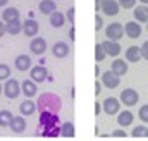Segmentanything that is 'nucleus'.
I'll list each match as a JSON object with an SVG mask.
<instances>
[{
    "label": "nucleus",
    "instance_id": "nucleus-34",
    "mask_svg": "<svg viewBox=\"0 0 148 141\" xmlns=\"http://www.w3.org/2000/svg\"><path fill=\"white\" fill-rule=\"evenodd\" d=\"M103 28V19H102V16H98V12H97V16H95V31H100Z\"/></svg>",
    "mask_w": 148,
    "mask_h": 141
},
{
    "label": "nucleus",
    "instance_id": "nucleus-8",
    "mask_svg": "<svg viewBox=\"0 0 148 141\" xmlns=\"http://www.w3.org/2000/svg\"><path fill=\"white\" fill-rule=\"evenodd\" d=\"M10 131L16 133V134H23L28 127V122L24 120V115H17V117H12L10 119V124H9Z\"/></svg>",
    "mask_w": 148,
    "mask_h": 141
},
{
    "label": "nucleus",
    "instance_id": "nucleus-37",
    "mask_svg": "<svg viewBox=\"0 0 148 141\" xmlns=\"http://www.w3.org/2000/svg\"><path fill=\"white\" fill-rule=\"evenodd\" d=\"M74 10H76V9H74V7H71V9L67 10V14H66V17L71 21V24H74Z\"/></svg>",
    "mask_w": 148,
    "mask_h": 141
},
{
    "label": "nucleus",
    "instance_id": "nucleus-27",
    "mask_svg": "<svg viewBox=\"0 0 148 141\" xmlns=\"http://www.w3.org/2000/svg\"><path fill=\"white\" fill-rule=\"evenodd\" d=\"M16 17H19V10H17L16 7H9V9H5L3 14H2V21H3V23L12 21V19H16Z\"/></svg>",
    "mask_w": 148,
    "mask_h": 141
},
{
    "label": "nucleus",
    "instance_id": "nucleus-42",
    "mask_svg": "<svg viewBox=\"0 0 148 141\" xmlns=\"http://www.w3.org/2000/svg\"><path fill=\"white\" fill-rule=\"evenodd\" d=\"M98 74H100V69H98V66L95 67V76H97V79H98Z\"/></svg>",
    "mask_w": 148,
    "mask_h": 141
},
{
    "label": "nucleus",
    "instance_id": "nucleus-29",
    "mask_svg": "<svg viewBox=\"0 0 148 141\" xmlns=\"http://www.w3.org/2000/svg\"><path fill=\"white\" fill-rule=\"evenodd\" d=\"M105 57H107V53H105L103 47H102L100 43H97V45H95V60H97V62H102Z\"/></svg>",
    "mask_w": 148,
    "mask_h": 141
},
{
    "label": "nucleus",
    "instance_id": "nucleus-26",
    "mask_svg": "<svg viewBox=\"0 0 148 141\" xmlns=\"http://www.w3.org/2000/svg\"><path fill=\"white\" fill-rule=\"evenodd\" d=\"M141 59V52H140V47H129L126 50V60L127 62H140Z\"/></svg>",
    "mask_w": 148,
    "mask_h": 141
},
{
    "label": "nucleus",
    "instance_id": "nucleus-24",
    "mask_svg": "<svg viewBox=\"0 0 148 141\" xmlns=\"http://www.w3.org/2000/svg\"><path fill=\"white\" fill-rule=\"evenodd\" d=\"M59 134L62 136V138H66V140H71L76 136V129H74V124L71 122H64L60 127H59Z\"/></svg>",
    "mask_w": 148,
    "mask_h": 141
},
{
    "label": "nucleus",
    "instance_id": "nucleus-11",
    "mask_svg": "<svg viewBox=\"0 0 148 141\" xmlns=\"http://www.w3.org/2000/svg\"><path fill=\"white\" fill-rule=\"evenodd\" d=\"M119 9H121V5L117 3V0H102V7H100V10L105 14V16H117L119 14Z\"/></svg>",
    "mask_w": 148,
    "mask_h": 141
},
{
    "label": "nucleus",
    "instance_id": "nucleus-45",
    "mask_svg": "<svg viewBox=\"0 0 148 141\" xmlns=\"http://www.w3.org/2000/svg\"><path fill=\"white\" fill-rule=\"evenodd\" d=\"M141 3H145V5H148V0H140Z\"/></svg>",
    "mask_w": 148,
    "mask_h": 141
},
{
    "label": "nucleus",
    "instance_id": "nucleus-31",
    "mask_svg": "<svg viewBox=\"0 0 148 141\" xmlns=\"http://www.w3.org/2000/svg\"><path fill=\"white\" fill-rule=\"evenodd\" d=\"M7 77H10V67L7 64H0V79L5 81Z\"/></svg>",
    "mask_w": 148,
    "mask_h": 141
},
{
    "label": "nucleus",
    "instance_id": "nucleus-13",
    "mask_svg": "<svg viewBox=\"0 0 148 141\" xmlns=\"http://www.w3.org/2000/svg\"><path fill=\"white\" fill-rule=\"evenodd\" d=\"M31 79L35 81V83H43V81H47L48 79V70L45 66H35V67H31Z\"/></svg>",
    "mask_w": 148,
    "mask_h": 141
},
{
    "label": "nucleus",
    "instance_id": "nucleus-3",
    "mask_svg": "<svg viewBox=\"0 0 148 141\" xmlns=\"http://www.w3.org/2000/svg\"><path fill=\"white\" fill-rule=\"evenodd\" d=\"M3 95L9 98V100H16L19 95H21V84L17 83V79H5V84H3Z\"/></svg>",
    "mask_w": 148,
    "mask_h": 141
},
{
    "label": "nucleus",
    "instance_id": "nucleus-22",
    "mask_svg": "<svg viewBox=\"0 0 148 141\" xmlns=\"http://www.w3.org/2000/svg\"><path fill=\"white\" fill-rule=\"evenodd\" d=\"M133 119H134V115H133L131 110H124V112H121V114L117 115V122H119L121 127L131 126V124H133Z\"/></svg>",
    "mask_w": 148,
    "mask_h": 141
},
{
    "label": "nucleus",
    "instance_id": "nucleus-18",
    "mask_svg": "<svg viewBox=\"0 0 148 141\" xmlns=\"http://www.w3.org/2000/svg\"><path fill=\"white\" fill-rule=\"evenodd\" d=\"M14 66H16V69L21 70V72H24V70H29L31 67V59H29V55H17L16 57V60H14Z\"/></svg>",
    "mask_w": 148,
    "mask_h": 141
},
{
    "label": "nucleus",
    "instance_id": "nucleus-23",
    "mask_svg": "<svg viewBox=\"0 0 148 141\" xmlns=\"http://www.w3.org/2000/svg\"><path fill=\"white\" fill-rule=\"evenodd\" d=\"M38 10H40L41 14H47V16H50L53 10H57L55 0H41V2L38 3Z\"/></svg>",
    "mask_w": 148,
    "mask_h": 141
},
{
    "label": "nucleus",
    "instance_id": "nucleus-46",
    "mask_svg": "<svg viewBox=\"0 0 148 141\" xmlns=\"http://www.w3.org/2000/svg\"><path fill=\"white\" fill-rule=\"evenodd\" d=\"M145 138H148V127L145 129Z\"/></svg>",
    "mask_w": 148,
    "mask_h": 141
},
{
    "label": "nucleus",
    "instance_id": "nucleus-1",
    "mask_svg": "<svg viewBox=\"0 0 148 141\" xmlns=\"http://www.w3.org/2000/svg\"><path fill=\"white\" fill-rule=\"evenodd\" d=\"M40 134L57 136L59 134V115L53 112H41L40 115Z\"/></svg>",
    "mask_w": 148,
    "mask_h": 141
},
{
    "label": "nucleus",
    "instance_id": "nucleus-5",
    "mask_svg": "<svg viewBox=\"0 0 148 141\" xmlns=\"http://www.w3.org/2000/svg\"><path fill=\"white\" fill-rule=\"evenodd\" d=\"M105 36L109 40H114V41H119L122 36H124V26L121 23H112L105 28Z\"/></svg>",
    "mask_w": 148,
    "mask_h": 141
},
{
    "label": "nucleus",
    "instance_id": "nucleus-17",
    "mask_svg": "<svg viewBox=\"0 0 148 141\" xmlns=\"http://www.w3.org/2000/svg\"><path fill=\"white\" fill-rule=\"evenodd\" d=\"M52 53H53V57H57V59H66V57L69 55V45H67L66 41H57V43L52 47Z\"/></svg>",
    "mask_w": 148,
    "mask_h": 141
},
{
    "label": "nucleus",
    "instance_id": "nucleus-47",
    "mask_svg": "<svg viewBox=\"0 0 148 141\" xmlns=\"http://www.w3.org/2000/svg\"><path fill=\"white\" fill-rule=\"evenodd\" d=\"M0 95H2V84H0Z\"/></svg>",
    "mask_w": 148,
    "mask_h": 141
},
{
    "label": "nucleus",
    "instance_id": "nucleus-28",
    "mask_svg": "<svg viewBox=\"0 0 148 141\" xmlns=\"http://www.w3.org/2000/svg\"><path fill=\"white\" fill-rule=\"evenodd\" d=\"M12 117H14V115H12L9 110H2V112H0V127H9Z\"/></svg>",
    "mask_w": 148,
    "mask_h": 141
},
{
    "label": "nucleus",
    "instance_id": "nucleus-14",
    "mask_svg": "<svg viewBox=\"0 0 148 141\" xmlns=\"http://www.w3.org/2000/svg\"><path fill=\"white\" fill-rule=\"evenodd\" d=\"M124 33H126L127 38H131V40L140 38V36H141V26L138 24V21H129V23H126Z\"/></svg>",
    "mask_w": 148,
    "mask_h": 141
},
{
    "label": "nucleus",
    "instance_id": "nucleus-40",
    "mask_svg": "<svg viewBox=\"0 0 148 141\" xmlns=\"http://www.w3.org/2000/svg\"><path fill=\"white\" fill-rule=\"evenodd\" d=\"M3 35H5V24H3L2 19H0V38H2Z\"/></svg>",
    "mask_w": 148,
    "mask_h": 141
},
{
    "label": "nucleus",
    "instance_id": "nucleus-10",
    "mask_svg": "<svg viewBox=\"0 0 148 141\" xmlns=\"http://www.w3.org/2000/svg\"><path fill=\"white\" fill-rule=\"evenodd\" d=\"M29 50L35 53V55H43L45 52H47V41H45V38H40V36H33V40H31V43H29Z\"/></svg>",
    "mask_w": 148,
    "mask_h": 141
},
{
    "label": "nucleus",
    "instance_id": "nucleus-32",
    "mask_svg": "<svg viewBox=\"0 0 148 141\" xmlns=\"http://www.w3.org/2000/svg\"><path fill=\"white\" fill-rule=\"evenodd\" d=\"M117 3L122 7V9H133L136 5V0H117Z\"/></svg>",
    "mask_w": 148,
    "mask_h": 141
},
{
    "label": "nucleus",
    "instance_id": "nucleus-6",
    "mask_svg": "<svg viewBox=\"0 0 148 141\" xmlns=\"http://www.w3.org/2000/svg\"><path fill=\"white\" fill-rule=\"evenodd\" d=\"M102 84L105 88H109V90H114V88H117L121 84V76H117L112 70H105L102 74Z\"/></svg>",
    "mask_w": 148,
    "mask_h": 141
},
{
    "label": "nucleus",
    "instance_id": "nucleus-7",
    "mask_svg": "<svg viewBox=\"0 0 148 141\" xmlns=\"http://www.w3.org/2000/svg\"><path fill=\"white\" fill-rule=\"evenodd\" d=\"M38 29H40V24L36 23V19L28 16V19L23 23V33L28 38H33V36L38 35Z\"/></svg>",
    "mask_w": 148,
    "mask_h": 141
},
{
    "label": "nucleus",
    "instance_id": "nucleus-20",
    "mask_svg": "<svg viewBox=\"0 0 148 141\" xmlns=\"http://www.w3.org/2000/svg\"><path fill=\"white\" fill-rule=\"evenodd\" d=\"M19 112H21V115H24V117L33 115V114L36 112V103H35V102H31V100L28 98V100H24V102L19 105Z\"/></svg>",
    "mask_w": 148,
    "mask_h": 141
},
{
    "label": "nucleus",
    "instance_id": "nucleus-16",
    "mask_svg": "<svg viewBox=\"0 0 148 141\" xmlns=\"http://www.w3.org/2000/svg\"><path fill=\"white\" fill-rule=\"evenodd\" d=\"M21 31H23V23H21L19 17L5 23V33H9L10 36H17Z\"/></svg>",
    "mask_w": 148,
    "mask_h": 141
},
{
    "label": "nucleus",
    "instance_id": "nucleus-15",
    "mask_svg": "<svg viewBox=\"0 0 148 141\" xmlns=\"http://www.w3.org/2000/svg\"><path fill=\"white\" fill-rule=\"evenodd\" d=\"M21 93H23L24 97H28V98H33V97L38 93L36 83H35L33 79H26V81H23V84H21Z\"/></svg>",
    "mask_w": 148,
    "mask_h": 141
},
{
    "label": "nucleus",
    "instance_id": "nucleus-36",
    "mask_svg": "<svg viewBox=\"0 0 148 141\" xmlns=\"http://www.w3.org/2000/svg\"><path fill=\"white\" fill-rule=\"evenodd\" d=\"M140 52H141V59H145V60H148V41H145V43L141 45Z\"/></svg>",
    "mask_w": 148,
    "mask_h": 141
},
{
    "label": "nucleus",
    "instance_id": "nucleus-19",
    "mask_svg": "<svg viewBox=\"0 0 148 141\" xmlns=\"http://www.w3.org/2000/svg\"><path fill=\"white\" fill-rule=\"evenodd\" d=\"M133 14H134V19L138 23H147L148 21V5H138V7H133Z\"/></svg>",
    "mask_w": 148,
    "mask_h": 141
},
{
    "label": "nucleus",
    "instance_id": "nucleus-35",
    "mask_svg": "<svg viewBox=\"0 0 148 141\" xmlns=\"http://www.w3.org/2000/svg\"><path fill=\"white\" fill-rule=\"evenodd\" d=\"M112 138H114V140H126V133H124L122 129H117V131L112 133Z\"/></svg>",
    "mask_w": 148,
    "mask_h": 141
},
{
    "label": "nucleus",
    "instance_id": "nucleus-39",
    "mask_svg": "<svg viewBox=\"0 0 148 141\" xmlns=\"http://www.w3.org/2000/svg\"><path fill=\"white\" fill-rule=\"evenodd\" d=\"M100 91H102V84H100V83H98V79H97V81H95V93H97V95H100Z\"/></svg>",
    "mask_w": 148,
    "mask_h": 141
},
{
    "label": "nucleus",
    "instance_id": "nucleus-44",
    "mask_svg": "<svg viewBox=\"0 0 148 141\" xmlns=\"http://www.w3.org/2000/svg\"><path fill=\"white\" fill-rule=\"evenodd\" d=\"M7 2H9V0H0V7H3V5H7Z\"/></svg>",
    "mask_w": 148,
    "mask_h": 141
},
{
    "label": "nucleus",
    "instance_id": "nucleus-2",
    "mask_svg": "<svg viewBox=\"0 0 148 141\" xmlns=\"http://www.w3.org/2000/svg\"><path fill=\"white\" fill-rule=\"evenodd\" d=\"M62 107V100L53 95V93H43L36 102V108H40V112H53V114H59Z\"/></svg>",
    "mask_w": 148,
    "mask_h": 141
},
{
    "label": "nucleus",
    "instance_id": "nucleus-12",
    "mask_svg": "<svg viewBox=\"0 0 148 141\" xmlns=\"http://www.w3.org/2000/svg\"><path fill=\"white\" fill-rule=\"evenodd\" d=\"M100 45L103 47L105 53H107V55H110V57H117V55L122 52V48H121L119 41H114V40H105V41H103V43H100Z\"/></svg>",
    "mask_w": 148,
    "mask_h": 141
},
{
    "label": "nucleus",
    "instance_id": "nucleus-25",
    "mask_svg": "<svg viewBox=\"0 0 148 141\" xmlns=\"http://www.w3.org/2000/svg\"><path fill=\"white\" fill-rule=\"evenodd\" d=\"M50 24H52L53 28H62V26L66 24V16H64L62 12H59V10H53V12L50 14Z\"/></svg>",
    "mask_w": 148,
    "mask_h": 141
},
{
    "label": "nucleus",
    "instance_id": "nucleus-9",
    "mask_svg": "<svg viewBox=\"0 0 148 141\" xmlns=\"http://www.w3.org/2000/svg\"><path fill=\"white\" fill-rule=\"evenodd\" d=\"M119 108H121V102H119L117 98H114V97L105 98V102L102 103V110H103L105 114H109V115L119 114Z\"/></svg>",
    "mask_w": 148,
    "mask_h": 141
},
{
    "label": "nucleus",
    "instance_id": "nucleus-38",
    "mask_svg": "<svg viewBox=\"0 0 148 141\" xmlns=\"http://www.w3.org/2000/svg\"><path fill=\"white\" fill-rule=\"evenodd\" d=\"M100 112H102V103H98V102H97V103H95V115L98 117V115H100Z\"/></svg>",
    "mask_w": 148,
    "mask_h": 141
},
{
    "label": "nucleus",
    "instance_id": "nucleus-33",
    "mask_svg": "<svg viewBox=\"0 0 148 141\" xmlns=\"http://www.w3.org/2000/svg\"><path fill=\"white\" fill-rule=\"evenodd\" d=\"M138 117H140V120L148 122V105H143L141 108H140V114H138Z\"/></svg>",
    "mask_w": 148,
    "mask_h": 141
},
{
    "label": "nucleus",
    "instance_id": "nucleus-21",
    "mask_svg": "<svg viewBox=\"0 0 148 141\" xmlns=\"http://www.w3.org/2000/svg\"><path fill=\"white\" fill-rule=\"evenodd\" d=\"M112 72H115L117 76H124V74H127V64H126V60H122V59H115L114 62H112Z\"/></svg>",
    "mask_w": 148,
    "mask_h": 141
},
{
    "label": "nucleus",
    "instance_id": "nucleus-41",
    "mask_svg": "<svg viewBox=\"0 0 148 141\" xmlns=\"http://www.w3.org/2000/svg\"><path fill=\"white\" fill-rule=\"evenodd\" d=\"M100 7H102V0H95V10L97 12L100 10Z\"/></svg>",
    "mask_w": 148,
    "mask_h": 141
},
{
    "label": "nucleus",
    "instance_id": "nucleus-4",
    "mask_svg": "<svg viewBox=\"0 0 148 141\" xmlns=\"http://www.w3.org/2000/svg\"><path fill=\"white\" fill-rule=\"evenodd\" d=\"M138 100H140V95H138V91L136 90H133V88H126L122 93H121V103H124L126 107H133L138 103Z\"/></svg>",
    "mask_w": 148,
    "mask_h": 141
},
{
    "label": "nucleus",
    "instance_id": "nucleus-30",
    "mask_svg": "<svg viewBox=\"0 0 148 141\" xmlns=\"http://www.w3.org/2000/svg\"><path fill=\"white\" fill-rule=\"evenodd\" d=\"M145 126H138V127H134L133 129V133H131V136L134 138V140H140V138H145Z\"/></svg>",
    "mask_w": 148,
    "mask_h": 141
},
{
    "label": "nucleus",
    "instance_id": "nucleus-48",
    "mask_svg": "<svg viewBox=\"0 0 148 141\" xmlns=\"http://www.w3.org/2000/svg\"><path fill=\"white\" fill-rule=\"evenodd\" d=\"M147 29H148V21H147Z\"/></svg>",
    "mask_w": 148,
    "mask_h": 141
},
{
    "label": "nucleus",
    "instance_id": "nucleus-43",
    "mask_svg": "<svg viewBox=\"0 0 148 141\" xmlns=\"http://www.w3.org/2000/svg\"><path fill=\"white\" fill-rule=\"evenodd\" d=\"M69 36H71V40H73V41H74V28H73V29H71V31H69Z\"/></svg>",
    "mask_w": 148,
    "mask_h": 141
}]
</instances>
